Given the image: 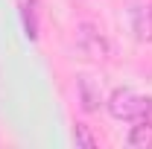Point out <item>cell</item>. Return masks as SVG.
Returning <instances> with one entry per match:
<instances>
[{
	"label": "cell",
	"instance_id": "4",
	"mask_svg": "<svg viewBox=\"0 0 152 149\" xmlns=\"http://www.w3.org/2000/svg\"><path fill=\"white\" fill-rule=\"evenodd\" d=\"M126 143L132 149H152V126L134 123L132 131H129V137H126Z\"/></svg>",
	"mask_w": 152,
	"mask_h": 149
},
{
	"label": "cell",
	"instance_id": "6",
	"mask_svg": "<svg viewBox=\"0 0 152 149\" xmlns=\"http://www.w3.org/2000/svg\"><path fill=\"white\" fill-rule=\"evenodd\" d=\"M73 143H76V146H85V149L99 146L96 134L91 131V126H85V123H76V126H73Z\"/></svg>",
	"mask_w": 152,
	"mask_h": 149
},
{
	"label": "cell",
	"instance_id": "5",
	"mask_svg": "<svg viewBox=\"0 0 152 149\" xmlns=\"http://www.w3.org/2000/svg\"><path fill=\"white\" fill-rule=\"evenodd\" d=\"M35 9H38V0H23V32L26 38H38V20H35Z\"/></svg>",
	"mask_w": 152,
	"mask_h": 149
},
{
	"label": "cell",
	"instance_id": "3",
	"mask_svg": "<svg viewBox=\"0 0 152 149\" xmlns=\"http://www.w3.org/2000/svg\"><path fill=\"white\" fill-rule=\"evenodd\" d=\"M76 93H79V105L85 114H94L105 105V93H102V85L96 82L94 76H79L76 79Z\"/></svg>",
	"mask_w": 152,
	"mask_h": 149
},
{
	"label": "cell",
	"instance_id": "7",
	"mask_svg": "<svg viewBox=\"0 0 152 149\" xmlns=\"http://www.w3.org/2000/svg\"><path fill=\"white\" fill-rule=\"evenodd\" d=\"M134 123H146V126H152V96H143V105H140V117H137Z\"/></svg>",
	"mask_w": 152,
	"mask_h": 149
},
{
	"label": "cell",
	"instance_id": "1",
	"mask_svg": "<svg viewBox=\"0 0 152 149\" xmlns=\"http://www.w3.org/2000/svg\"><path fill=\"white\" fill-rule=\"evenodd\" d=\"M76 50L88 61H105L111 56V44L102 35V29H96L94 23H79L76 26Z\"/></svg>",
	"mask_w": 152,
	"mask_h": 149
},
{
	"label": "cell",
	"instance_id": "8",
	"mask_svg": "<svg viewBox=\"0 0 152 149\" xmlns=\"http://www.w3.org/2000/svg\"><path fill=\"white\" fill-rule=\"evenodd\" d=\"M146 23H149V41H152V3H149V9H146Z\"/></svg>",
	"mask_w": 152,
	"mask_h": 149
},
{
	"label": "cell",
	"instance_id": "2",
	"mask_svg": "<svg viewBox=\"0 0 152 149\" xmlns=\"http://www.w3.org/2000/svg\"><path fill=\"white\" fill-rule=\"evenodd\" d=\"M140 105H143V96L140 93L129 91V88H117V91L105 99V108L114 120L120 123H134L140 117Z\"/></svg>",
	"mask_w": 152,
	"mask_h": 149
}]
</instances>
